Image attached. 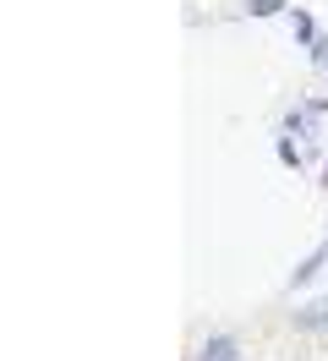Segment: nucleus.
<instances>
[{
    "label": "nucleus",
    "mask_w": 328,
    "mask_h": 361,
    "mask_svg": "<svg viewBox=\"0 0 328 361\" xmlns=\"http://www.w3.org/2000/svg\"><path fill=\"white\" fill-rule=\"evenodd\" d=\"M197 361H241V345L230 334H214L202 350H197Z\"/></svg>",
    "instance_id": "obj_1"
},
{
    "label": "nucleus",
    "mask_w": 328,
    "mask_h": 361,
    "mask_svg": "<svg viewBox=\"0 0 328 361\" xmlns=\"http://www.w3.org/2000/svg\"><path fill=\"white\" fill-rule=\"evenodd\" d=\"M246 11L252 17H274V11H284V0H246Z\"/></svg>",
    "instance_id": "obj_2"
},
{
    "label": "nucleus",
    "mask_w": 328,
    "mask_h": 361,
    "mask_svg": "<svg viewBox=\"0 0 328 361\" xmlns=\"http://www.w3.org/2000/svg\"><path fill=\"white\" fill-rule=\"evenodd\" d=\"M290 27H296V39H312V17H306V11H296V17H290Z\"/></svg>",
    "instance_id": "obj_3"
}]
</instances>
